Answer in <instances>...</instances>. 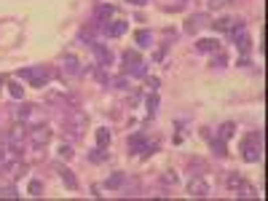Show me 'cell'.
Masks as SVG:
<instances>
[{
  "label": "cell",
  "mask_w": 268,
  "mask_h": 201,
  "mask_svg": "<svg viewBox=\"0 0 268 201\" xmlns=\"http://www.w3.org/2000/svg\"><path fill=\"white\" fill-rule=\"evenodd\" d=\"M86 126H89V115H86L81 107L67 105L65 113H62V131H65V137H70V140H81Z\"/></svg>",
  "instance_id": "1"
},
{
  "label": "cell",
  "mask_w": 268,
  "mask_h": 201,
  "mask_svg": "<svg viewBox=\"0 0 268 201\" xmlns=\"http://www.w3.org/2000/svg\"><path fill=\"white\" fill-rule=\"evenodd\" d=\"M22 169V150L19 145H11L6 140H0V172H9L11 177H17Z\"/></svg>",
  "instance_id": "2"
},
{
  "label": "cell",
  "mask_w": 268,
  "mask_h": 201,
  "mask_svg": "<svg viewBox=\"0 0 268 201\" xmlns=\"http://www.w3.org/2000/svg\"><path fill=\"white\" fill-rule=\"evenodd\" d=\"M260 153H263V134H260V131H249L241 140V158L247 161V164H257Z\"/></svg>",
  "instance_id": "3"
},
{
  "label": "cell",
  "mask_w": 268,
  "mask_h": 201,
  "mask_svg": "<svg viewBox=\"0 0 268 201\" xmlns=\"http://www.w3.org/2000/svg\"><path fill=\"white\" fill-rule=\"evenodd\" d=\"M19 78H25L30 86L35 89H43L46 83L51 81V70L46 65H35V67H25V70H19Z\"/></svg>",
  "instance_id": "4"
},
{
  "label": "cell",
  "mask_w": 268,
  "mask_h": 201,
  "mask_svg": "<svg viewBox=\"0 0 268 201\" xmlns=\"http://www.w3.org/2000/svg\"><path fill=\"white\" fill-rule=\"evenodd\" d=\"M51 142V129L46 123H35V126H27V145L33 150H41Z\"/></svg>",
  "instance_id": "5"
},
{
  "label": "cell",
  "mask_w": 268,
  "mask_h": 201,
  "mask_svg": "<svg viewBox=\"0 0 268 201\" xmlns=\"http://www.w3.org/2000/svg\"><path fill=\"white\" fill-rule=\"evenodd\" d=\"M188 193H191L193 198H204V196H209L212 193V180L207 174H193L191 177V182H188Z\"/></svg>",
  "instance_id": "6"
},
{
  "label": "cell",
  "mask_w": 268,
  "mask_h": 201,
  "mask_svg": "<svg viewBox=\"0 0 268 201\" xmlns=\"http://www.w3.org/2000/svg\"><path fill=\"white\" fill-rule=\"evenodd\" d=\"M89 49H91L94 65H97V67H102V70H107V65H110V62H113V51H110L107 46H102V43H91Z\"/></svg>",
  "instance_id": "7"
},
{
  "label": "cell",
  "mask_w": 268,
  "mask_h": 201,
  "mask_svg": "<svg viewBox=\"0 0 268 201\" xmlns=\"http://www.w3.org/2000/svg\"><path fill=\"white\" fill-rule=\"evenodd\" d=\"M3 140L11 142V145H19V148H22V142H27V123L17 121V123H14V126L3 134Z\"/></svg>",
  "instance_id": "8"
},
{
  "label": "cell",
  "mask_w": 268,
  "mask_h": 201,
  "mask_svg": "<svg viewBox=\"0 0 268 201\" xmlns=\"http://www.w3.org/2000/svg\"><path fill=\"white\" fill-rule=\"evenodd\" d=\"M126 148H129V153H143V150H151V140H148L145 131H137V134H131L129 140H126ZM153 153V150H151Z\"/></svg>",
  "instance_id": "9"
},
{
  "label": "cell",
  "mask_w": 268,
  "mask_h": 201,
  "mask_svg": "<svg viewBox=\"0 0 268 201\" xmlns=\"http://www.w3.org/2000/svg\"><path fill=\"white\" fill-rule=\"evenodd\" d=\"M215 30H220V33H233V30H239V27H244V22L239 19V17H220V19H215V22H209Z\"/></svg>",
  "instance_id": "10"
},
{
  "label": "cell",
  "mask_w": 268,
  "mask_h": 201,
  "mask_svg": "<svg viewBox=\"0 0 268 201\" xmlns=\"http://www.w3.org/2000/svg\"><path fill=\"white\" fill-rule=\"evenodd\" d=\"M99 30L105 33L107 38H121L126 30H129V22L123 19H115V22H105V25H99Z\"/></svg>",
  "instance_id": "11"
},
{
  "label": "cell",
  "mask_w": 268,
  "mask_h": 201,
  "mask_svg": "<svg viewBox=\"0 0 268 201\" xmlns=\"http://www.w3.org/2000/svg\"><path fill=\"white\" fill-rule=\"evenodd\" d=\"M115 14V6H110V3H102L94 9V17H91V25H105V22H110V17Z\"/></svg>",
  "instance_id": "12"
},
{
  "label": "cell",
  "mask_w": 268,
  "mask_h": 201,
  "mask_svg": "<svg viewBox=\"0 0 268 201\" xmlns=\"http://www.w3.org/2000/svg\"><path fill=\"white\" fill-rule=\"evenodd\" d=\"M204 27H209V17H207V14H193V17H188V22H185V33H191V35H196Z\"/></svg>",
  "instance_id": "13"
},
{
  "label": "cell",
  "mask_w": 268,
  "mask_h": 201,
  "mask_svg": "<svg viewBox=\"0 0 268 201\" xmlns=\"http://www.w3.org/2000/svg\"><path fill=\"white\" fill-rule=\"evenodd\" d=\"M62 73L65 75H81L83 73V67H81L75 54H65V59H62Z\"/></svg>",
  "instance_id": "14"
},
{
  "label": "cell",
  "mask_w": 268,
  "mask_h": 201,
  "mask_svg": "<svg viewBox=\"0 0 268 201\" xmlns=\"http://www.w3.org/2000/svg\"><path fill=\"white\" fill-rule=\"evenodd\" d=\"M54 169H57L59 180H62V182H65V185H67V188H70V190H78V180H75V174H73V172H70V169H67V166H62V164H57V166H54Z\"/></svg>",
  "instance_id": "15"
},
{
  "label": "cell",
  "mask_w": 268,
  "mask_h": 201,
  "mask_svg": "<svg viewBox=\"0 0 268 201\" xmlns=\"http://www.w3.org/2000/svg\"><path fill=\"white\" fill-rule=\"evenodd\" d=\"M123 185H126V174H123V172H113V174L105 180V188H107V190H118V188H123Z\"/></svg>",
  "instance_id": "16"
},
{
  "label": "cell",
  "mask_w": 268,
  "mask_h": 201,
  "mask_svg": "<svg viewBox=\"0 0 268 201\" xmlns=\"http://www.w3.org/2000/svg\"><path fill=\"white\" fill-rule=\"evenodd\" d=\"M233 134H236V123H233V121H225L223 126L217 129V140H223V142H228Z\"/></svg>",
  "instance_id": "17"
},
{
  "label": "cell",
  "mask_w": 268,
  "mask_h": 201,
  "mask_svg": "<svg viewBox=\"0 0 268 201\" xmlns=\"http://www.w3.org/2000/svg\"><path fill=\"white\" fill-rule=\"evenodd\" d=\"M196 49L199 51H220V41L217 38H201V41L196 43Z\"/></svg>",
  "instance_id": "18"
},
{
  "label": "cell",
  "mask_w": 268,
  "mask_h": 201,
  "mask_svg": "<svg viewBox=\"0 0 268 201\" xmlns=\"http://www.w3.org/2000/svg\"><path fill=\"white\" fill-rule=\"evenodd\" d=\"M126 73H129L131 78H143V75H148V62H143V59H140L137 65L126 67Z\"/></svg>",
  "instance_id": "19"
},
{
  "label": "cell",
  "mask_w": 268,
  "mask_h": 201,
  "mask_svg": "<svg viewBox=\"0 0 268 201\" xmlns=\"http://www.w3.org/2000/svg\"><path fill=\"white\" fill-rule=\"evenodd\" d=\"M134 41H137L140 49H148V46L153 43V35H151V30H140L137 35H134Z\"/></svg>",
  "instance_id": "20"
},
{
  "label": "cell",
  "mask_w": 268,
  "mask_h": 201,
  "mask_svg": "<svg viewBox=\"0 0 268 201\" xmlns=\"http://www.w3.org/2000/svg\"><path fill=\"white\" fill-rule=\"evenodd\" d=\"M94 30H97V25L83 27L81 33H78V41H83V46H86V43H89V46H91V43H97V41H94Z\"/></svg>",
  "instance_id": "21"
},
{
  "label": "cell",
  "mask_w": 268,
  "mask_h": 201,
  "mask_svg": "<svg viewBox=\"0 0 268 201\" xmlns=\"http://www.w3.org/2000/svg\"><path fill=\"white\" fill-rule=\"evenodd\" d=\"M201 3L207 11H220V9H225V6H231L233 0H201Z\"/></svg>",
  "instance_id": "22"
},
{
  "label": "cell",
  "mask_w": 268,
  "mask_h": 201,
  "mask_svg": "<svg viewBox=\"0 0 268 201\" xmlns=\"http://www.w3.org/2000/svg\"><path fill=\"white\" fill-rule=\"evenodd\" d=\"M236 196H239V198H255V196H257V190L252 188L249 182H241V185H239V190H236Z\"/></svg>",
  "instance_id": "23"
},
{
  "label": "cell",
  "mask_w": 268,
  "mask_h": 201,
  "mask_svg": "<svg viewBox=\"0 0 268 201\" xmlns=\"http://www.w3.org/2000/svg\"><path fill=\"white\" fill-rule=\"evenodd\" d=\"M212 153H215L217 158H225V156H228V150H225V142H223V140H217V137H215V140H212Z\"/></svg>",
  "instance_id": "24"
},
{
  "label": "cell",
  "mask_w": 268,
  "mask_h": 201,
  "mask_svg": "<svg viewBox=\"0 0 268 201\" xmlns=\"http://www.w3.org/2000/svg\"><path fill=\"white\" fill-rule=\"evenodd\" d=\"M97 145L99 148H107L110 145V129H97Z\"/></svg>",
  "instance_id": "25"
},
{
  "label": "cell",
  "mask_w": 268,
  "mask_h": 201,
  "mask_svg": "<svg viewBox=\"0 0 268 201\" xmlns=\"http://www.w3.org/2000/svg\"><path fill=\"white\" fill-rule=\"evenodd\" d=\"M145 107H148V113H151V115H156V110H159V94H156V91L145 99Z\"/></svg>",
  "instance_id": "26"
},
{
  "label": "cell",
  "mask_w": 268,
  "mask_h": 201,
  "mask_svg": "<svg viewBox=\"0 0 268 201\" xmlns=\"http://www.w3.org/2000/svg\"><path fill=\"white\" fill-rule=\"evenodd\" d=\"M244 180H241V177L239 174H231V177H228V180H225V185H228V190H231V193H236V190H239V185H241Z\"/></svg>",
  "instance_id": "27"
},
{
  "label": "cell",
  "mask_w": 268,
  "mask_h": 201,
  "mask_svg": "<svg viewBox=\"0 0 268 201\" xmlns=\"http://www.w3.org/2000/svg\"><path fill=\"white\" fill-rule=\"evenodd\" d=\"M137 62H140V54H137V51H123V65H126V67L137 65Z\"/></svg>",
  "instance_id": "28"
},
{
  "label": "cell",
  "mask_w": 268,
  "mask_h": 201,
  "mask_svg": "<svg viewBox=\"0 0 268 201\" xmlns=\"http://www.w3.org/2000/svg\"><path fill=\"white\" fill-rule=\"evenodd\" d=\"M30 196H43V182L41 180H30Z\"/></svg>",
  "instance_id": "29"
},
{
  "label": "cell",
  "mask_w": 268,
  "mask_h": 201,
  "mask_svg": "<svg viewBox=\"0 0 268 201\" xmlns=\"http://www.w3.org/2000/svg\"><path fill=\"white\" fill-rule=\"evenodd\" d=\"M89 158H91V161H105V158H107V150L97 145V148H94V150L89 153Z\"/></svg>",
  "instance_id": "30"
},
{
  "label": "cell",
  "mask_w": 268,
  "mask_h": 201,
  "mask_svg": "<svg viewBox=\"0 0 268 201\" xmlns=\"http://www.w3.org/2000/svg\"><path fill=\"white\" fill-rule=\"evenodd\" d=\"M59 158L70 161V158H73V148H70V145H59Z\"/></svg>",
  "instance_id": "31"
},
{
  "label": "cell",
  "mask_w": 268,
  "mask_h": 201,
  "mask_svg": "<svg viewBox=\"0 0 268 201\" xmlns=\"http://www.w3.org/2000/svg\"><path fill=\"white\" fill-rule=\"evenodd\" d=\"M9 91H11L14 99H22V86H19V83H9Z\"/></svg>",
  "instance_id": "32"
},
{
  "label": "cell",
  "mask_w": 268,
  "mask_h": 201,
  "mask_svg": "<svg viewBox=\"0 0 268 201\" xmlns=\"http://www.w3.org/2000/svg\"><path fill=\"white\" fill-rule=\"evenodd\" d=\"M225 65H228L225 54H217V59H212V67H225Z\"/></svg>",
  "instance_id": "33"
},
{
  "label": "cell",
  "mask_w": 268,
  "mask_h": 201,
  "mask_svg": "<svg viewBox=\"0 0 268 201\" xmlns=\"http://www.w3.org/2000/svg\"><path fill=\"white\" fill-rule=\"evenodd\" d=\"M161 180L167 182V185H177V174H175V172H167V174L161 177Z\"/></svg>",
  "instance_id": "34"
},
{
  "label": "cell",
  "mask_w": 268,
  "mask_h": 201,
  "mask_svg": "<svg viewBox=\"0 0 268 201\" xmlns=\"http://www.w3.org/2000/svg\"><path fill=\"white\" fill-rule=\"evenodd\" d=\"M148 86L156 91V89H159V78H148Z\"/></svg>",
  "instance_id": "35"
},
{
  "label": "cell",
  "mask_w": 268,
  "mask_h": 201,
  "mask_svg": "<svg viewBox=\"0 0 268 201\" xmlns=\"http://www.w3.org/2000/svg\"><path fill=\"white\" fill-rule=\"evenodd\" d=\"M126 3H131V6H145L148 0H126Z\"/></svg>",
  "instance_id": "36"
},
{
  "label": "cell",
  "mask_w": 268,
  "mask_h": 201,
  "mask_svg": "<svg viewBox=\"0 0 268 201\" xmlns=\"http://www.w3.org/2000/svg\"><path fill=\"white\" fill-rule=\"evenodd\" d=\"M3 83H6V78H3V75H0V89H3Z\"/></svg>",
  "instance_id": "37"
}]
</instances>
